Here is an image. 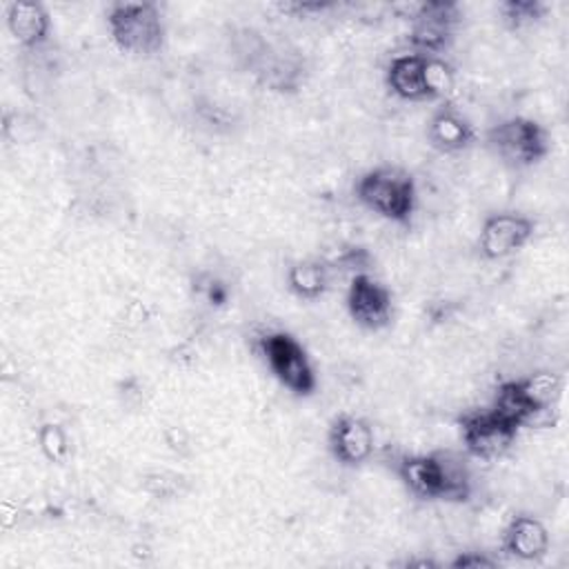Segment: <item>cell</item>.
<instances>
[{
  "label": "cell",
  "mask_w": 569,
  "mask_h": 569,
  "mask_svg": "<svg viewBox=\"0 0 569 569\" xmlns=\"http://www.w3.org/2000/svg\"><path fill=\"white\" fill-rule=\"evenodd\" d=\"M107 27L116 47L133 56H153L164 47V22L153 2H113Z\"/></svg>",
  "instance_id": "3"
},
{
  "label": "cell",
  "mask_w": 569,
  "mask_h": 569,
  "mask_svg": "<svg viewBox=\"0 0 569 569\" xmlns=\"http://www.w3.org/2000/svg\"><path fill=\"white\" fill-rule=\"evenodd\" d=\"M398 476L413 496L425 500L462 502L471 493L469 471L462 460L442 451L402 458Z\"/></svg>",
  "instance_id": "1"
},
{
  "label": "cell",
  "mask_w": 569,
  "mask_h": 569,
  "mask_svg": "<svg viewBox=\"0 0 569 569\" xmlns=\"http://www.w3.org/2000/svg\"><path fill=\"white\" fill-rule=\"evenodd\" d=\"M558 396L560 378L551 371H536L527 378L502 382L496 389L491 409L520 429L538 422L556 405Z\"/></svg>",
  "instance_id": "2"
},
{
  "label": "cell",
  "mask_w": 569,
  "mask_h": 569,
  "mask_svg": "<svg viewBox=\"0 0 569 569\" xmlns=\"http://www.w3.org/2000/svg\"><path fill=\"white\" fill-rule=\"evenodd\" d=\"M489 149L509 167L538 164L549 153L547 129L525 116L507 118L487 131Z\"/></svg>",
  "instance_id": "6"
},
{
  "label": "cell",
  "mask_w": 569,
  "mask_h": 569,
  "mask_svg": "<svg viewBox=\"0 0 569 569\" xmlns=\"http://www.w3.org/2000/svg\"><path fill=\"white\" fill-rule=\"evenodd\" d=\"M387 84L405 100H433L451 89L453 71L438 56L405 53L389 62Z\"/></svg>",
  "instance_id": "4"
},
{
  "label": "cell",
  "mask_w": 569,
  "mask_h": 569,
  "mask_svg": "<svg viewBox=\"0 0 569 569\" xmlns=\"http://www.w3.org/2000/svg\"><path fill=\"white\" fill-rule=\"evenodd\" d=\"M536 222L522 213L502 211L485 220L478 238V247L485 258L500 260L520 251L533 236Z\"/></svg>",
  "instance_id": "10"
},
{
  "label": "cell",
  "mask_w": 569,
  "mask_h": 569,
  "mask_svg": "<svg viewBox=\"0 0 569 569\" xmlns=\"http://www.w3.org/2000/svg\"><path fill=\"white\" fill-rule=\"evenodd\" d=\"M262 356L278 378L296 396H309L316 389V373L305 347L287 331H271L260 340Z\"/></svg>",
  "instance_id": "7"
},
{
  "label": "cell",
  "mask_w": 569,
  "mask_h": 569,
  "mask_svg": "<svg viewBox=\"0 0 569 569\" xmlns=\"http://www.w3.org/2000/svg\"><path fill=\"white\" fill-rule=\"evenodd\" d=\"M427 138L438 151L453 153L469 147L476 138V131L473 124L453 104H445L431 116L427 124Z\"/></svg>",
  "instance_id": "13"
},
{
  "label": "cell",
  "mask_w": 569,
  "mask_h": 569,
  "mask_svg": "<svg viewBox=\"0 0 569 569\" xmlns=\"http://www.w3.org/2000/svg\"><path fill=\"white\" fill-rule=\"evenodd\" d=\"M38 445L42 456L51 462H64L69 456V438L58 422H44L38 429Z\"/></svg>",
  "instance_id": "17"
},
{
  "label": "cell",
  "mask_w": 569,
  "mask_h": 569,
  "mask_svg": "<svg viewBox=\"0 0 569 569\" xmlns=\"http://www.w3.org/2000/svg\"><path fill=\"white\" fill-rule=\"evenodd\" d=\"M451 567L456 569H469V567H496V560L487 558L485 553H473V551H467L462 556H458Z\"/></svg>",
  "instance_id": "19"
},
{
  "label": "cell",
  "mask_w": 569,
  "mask_h": 569,
  "mask_svg": "<svg viewBox=\"0 0 569 569\" xmlns=\"http://www.w3.org/2000/svg\"><path fill=\"white\" fill-rule=\"evenodd\" d=\"M7 27L22 47H40L49 38L51 20L40 2H9Z\"/></svg>",
  "instance_id": "15"
},
{
  "label": "cell",
  "mask_w": 569,
  "mask_h": 569,
  "mask_svg": "<svg viewBox=\"0 0 569 569\" xmlns=\"http://www.w3.org/2000/svg\"><path fill=\"white\" fill-rule=\"evenodd\" d=\"M356 196L371 211L393 222H407L416 207V182L400 167H376L360 176Z\"/></svg>",
  "instance_id": "5"
},
{
  "label": "cell",
  "mask_w": 569,
  "mask_h": 569,
  "mask_svg": "<svg viewBox=\"0 0 569 569\" xmlns=\"http://www.w3.org/2000/svg\"><path fill=\"white\" fill-rule=\"evenodd\" d=\"M347 309L356 325L382 329L391 320V291L367 273H356L347 289Z\"/></svg>",
  "instance_id": "11"
},
{
  "label": "cell",
  "mask_w": 569,
  "mask_h": 569,
  "mask_svg": "<svg viewBox=\"0 0 569 569\" xmlns=\"http://www.w3.org/2000/svg\"><path fill=\"white\" fill-rule=\"evenodd\" d=\"M289 289L305 300L320 298L329 287V271L318 260H300L287 271Z\"/></svg>",
  "instance_id": "16"
},
{
  "label": "cell",
  "mask_w": 569,
  "mask_h": 569,
  "mask_svg": "<svg viewBox=\"0 0 569 569\" xmlns=\"http://www.w3.org/2000/svg\"><path fill=\"white\" fill-rule=\"evenodd\" d=\"M502 547L518 560H538L549 549V533L540 520L516 516L502 533Z\"/></svg>",
  "instance_id": "14"
},
{
  "label": "cell",
  "mask_w": 569,
  "mask_h": 569,
  "mask_svg": "<svg viewBox=\"0 0 569 569\" xmlns=\"http://www.w3.org/2000/svg\"><path fill=\"white\" fill-rule=\"evenodd\" d=\"M460 18V9L456 2L447 0H427L416 4L411 13V44L422 56H438L442 53L451 38L453 27Z\"/></svg>",
  "instance_id": "9"
},
{
  "label": "cell",
  "mask_w": 569,
  "mask_h": 569,
  "mask_svg": "<svg viewBox=\"0 0 569 569\" xmlns=\"http://www.w3.org/2000/svg\"><path fill=\"white\" fill-rule=\"evenodd\" d=\"M329 449L347 467L362 465L373 451V431L358 416H338L329 427Z\"/></svg>",
  "instance_id": "12"
},
{
  "label": "cell",
  "mask_w": 569,
  "mask_h": 569,
  "mask_svg": "<svg viewBox=\"0 0 569 569\" xmlns=\"http://www.w3.org/2000/svg\"><path fill=\"white\" fill-rule=\"evenodd\" d=\"M460 436L471 456L493 460L511 449L518 438V427L502 418L496 409L471 411L460 418Z\"/></svg>",
  "instance_id": "8"
},
{
  "label": "cell",
  "mask_w": 569,
  "mask_h": 569,
  "mask_svg": "<svg viewBox=\"0 0 569 569\" xmlns=\"http://www.w3.org/2000/svg\"><path fill=\"white\" fill-rule=\"evenodd\" d=\"M545 7L547 4L540 2V0H507V2L500 4V11H502V18L509 27L520 29V27L531 24L538 18H542Z\"/></svg>",
  "instance_id": "18"
}]
</instances>
